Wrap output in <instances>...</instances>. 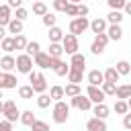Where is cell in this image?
Wrapping results in <instances>:
<instances>
[{"mask_svg": "<svg viewBox=\"0 0 131 131\" xmlns=\"http://www.w3.org/2000/svg\"><path fill=\"white\" fill-rule=\"evenodd\" d=\"M51 113H53V121H55L57 125H63V123L68 121V117H70V106H68L63 100H55Z\"/></svg>", "mask_w": 131, "mask_h": 131, "instance_id": "6da1fadb", "label": "cell"}, {"mask_svg": "<svg viewBox=\"0 0 131 131\" xmlns=\"http://www.w3.org/2000/svg\"><path fill=\"white\" fill-rule=\"evenodd\" d=\"M86 29H90V20L86 18V16H74L72 20H70V33L72 35H82Z\"/></svg>", "mask_w": 131, "mask_h": 131, "instance_id": "7a4b0ae2", "label": "cell"}, {"mask_svg": "<svg viewBox=\"0 0 131 131\" xmlns=\"http://www.w3.org/2000/svg\"><path fill=\"white\" fill-rule=\"evenodd\" d=\"M29 82H31V86H33V90L37 94H41V92L47 90V80H45V76L41 72H31L29 74Z\"/></svg>", "mask_w": 131, "mask_h": 131, "instance_id": "3957f363", "label": "cell"}, {"mask_svg": "<svg viewBox=\"0 0 131 131\" xmlns=\"http://www.w3.org/2000/svg\"><path fill=\"white\" fill-rule=\"evenodd\" d=\"M108 41H111V39H108L106 33H98V35H94V41H92V45H90V51H92L94 55H100V53L104 51V47H106Z\"/></svg>", "mask_w": 131, "mask_h": 131, "instance_id": "277c9868", "label": "cell"}, {"mask_svg": "<svg viewBox=\"0 0 131 131\" xmlns=\"http://www.w3.org/2000/svg\"><path fill=\"white\" fill-rule=\"evenodd\" d=\"M61 45H63V51H66L68 55H74V53H78V49H80V45H78V37H76V35H72V33L63 35Z\"/></svg>", "mask_w": 131, "mask_h": 131, "instance_id": "5b68a950", "label": "cell"}, {"mask_svg": "<svg viewBox=\"0 0 131 131\" xmlns=\"http://www.w3.org/2000/svg\"><path fill=\"white\" fill-rule=\"evenodd\" d=\"M33 57L29 55V53H23V55H18L16 57V72H20V74H31L33 72Z\"/></svg>", "mask_w": 131, "mask_h": 131, "instance_id": "8992f818", "label": "cell"}, {"mask_svg": "<svg viewBox=\"0 0 131 131\" xmlns=\"http://www.w3.org/2000/svg\"><path fill=\"white\" fill-rule=\"evenodd\" d=\"M4 119H8L10 123H14L16 119H20V111L14 104V100H4V111H2Z\"/></svg>", "mask_w": 131, "mask_h": 131, "instance_id": "52a82bcc", "label": "cell"}, {"mask_svg": "<svg viewBox=\"0 0 131 131\" xmlns=\"http://www.w3.org/2000/svg\"><path fill=\"white\" fill-rule=\"evenodd\" d=\"M86 96L92 100V104L104 102V98H106V94L102 92V88H100V86H92V84H88V88H86Z\"/></svg>", "mask_w": 131, "mask_h": 131, "instance_id": "ba28073f", "label": "cell"}, {"mask_svg": "<svg viewBox=\"0 0 131 131\" xmlns=\"http://www.w3.org/2000/svg\"><path fill=\"white\" fill-rule=\"evenodd\" d=\"M72 106H76L78 111H90L92 108V100L88 96H84V94H78V96L72 98Z\"/></svg>", "mask_w": 131, "mask_h": 131, "instance_id": "9c48e42d", "label": "cell"}, {"mask_svg": "<svg viewBox=\"0 0 131 131\" xmlns=\"http://www.w3.org/2000/svg\"><path fill=\"white\" fill-rule=\"evenodd\" d=\"M16 76L10 74V72H0V88L6 90V88H16Z\"/></svg>", "mask_w": 131, "mask_h": 131, "instance_id": "30bf717a", "label": "cell"}, {"mask_svg": "<svg viewBox=\"0 0 131 131\" xmlns=\"http://www.w3.org/2000/svg\"><path fill=\"white\" fill-rule=\"evenodd\" d=\"M33 61H35V66H39L41 70H47V68H49V63H51V55H49V53H45V51H39V53L33 57Z\"/></svg>", "mask_w": 131, "mask_h": 131, "instance_id": "8fae6325", "label": "cell"}, {"mask_svg": "<svg viewBox=\"0 0 131 131\" xmlns=\"http://www.w3.org/2000/svg\"><path fill=\"white\" fill-rule=\"evenodd\" d=\"M70 68L72 70H82L84 72V68H86V57L78 51V53H74L72 57H70Z\"/></svg>", "mask_w": 131, "mask_h": 131, "instance_id": "7c38bea8", "label": "cell"}, {"mask_svg": "<svg viewBox=\"0 0 131 131\" xmlns=\"http://www.w3.org/2000/svg\"><path fill=\"white\" fill-rule=\"evenodd\" d=\"M86 129H88V131H106V123H104V119L92 117V119H88Z\"/></svg>", "mask_w": 131, "mask_h": 131, "instance_id": "4fadbf2b", "label": "cell"}, {"mask_svg": "<svg viewBox=\"0 0 131 131\" xmlns=\"http://www.w3.org/2000/svg\"><path fill=\"white\" fill-rule=\"evenodd\" d=\"M102 82H104V72H100V70H90L88 72V84L102 86Z\"/></svg>", "mask_w": 131, "mask_h": 131, "instance_id": "5bb4252c", "label": "cell"}, {"mask_svg": "<svg viewBox=\"0 0 131 131\" xmlns=\"http://www.w3.org/2000/svg\"><path fill=\"white\" fill-rule=\"evenodd\" d=\"M106 35H108L111 41H121V39H123V29H121V25H108V27H106Z\"/></svg>", "mask_w": 131, "mask_h": 131, "instance_id": "9a60e30c", "label": "cell"}, {"mask_svg": "<svg viewBox=\"0 0 131 131\" xmlns=\"http://www.w3.org/2000/svg\"><path fill=\"white\" fill-rule=\"evenodd\" d=\"M106 20L104 18H94V20H90V31L94 33V35H98V33H106Z\"/></svg>", "mask_w": 131, "mask_h": 131, "instance_id": "2e32d148", "label": "cell"}, {"mask_svg": "<svg viewBox=\"0 0 131 131\" xmlns=\"http://www.w3.org/2000/svg\"><path fill=\"white\" fill-rule=\"evenodd\" d=\"M0 68H2L4 72H10V70H14V68H16V57H12L10 53H6V55L0 59Z\"/></svg>", "mask_w": 131, "mask_h": 131, "instance_id": "e0dca14e", "label": "cell"}, {"mask_svg": "<svg viewBox=\"0 0 131 131\" xmlns=\"http://www.w3.org/2000/svg\"><path fill=\"white\" fill-rule=\"evenodd\" d=\"M23 27H25V25H23V20H18V18H14V16H12V20L6 25V31H8V33H12V35H20V33H23Z\"/></svg>", "mask_w": 131, "mask_h": 131, "instance_id": "ac0fdd59", "label": "cell"}, {"mask_svg": "<svg viewBox=\"0 0 131 131\" xmlns=\"http://www.w3.org/2000/svg\"><path fill=\"white\" fill-rule=\"evenodd\" d=\"M92 113H94V117H98V119H106L108 113H111V108H108L104 102H98V104L92 106Z\"/></svg>", "mask_w": 131, "mask_h": 131, "instance_id": "d6986e66", "label": "cell"}, {"mask_svg": "<svg viewBox=\"0 0 131 131\" xmlns=\"http://www.w3.org/2000/svg\"><path fill=\"white\" fill-rule=\"evenodd\" d=\"M10 20H12V16H10V6H8V4H0V25L6 27Z\"/></svg>", "mask_w": 131, "mask_h": 131, "instance_id": "ffe728a7", "label": "cell"}, {"mask_svg": "<svg viewBox=\"0 0 131 131\" xmlns=\"http://www.w3.org/2000/svg\"><path fill=\"white\" fill-rule=\"evenodd\" d=\"M115 96H117V98H121V100H127V98L131 96V84H121V86H117Z\"/></svg>", "mask_w": 131, "mask_h": 131, "instance_id": "44dd1931", "label": "cell"}, {"mask_svg": "<svg viewBox=\"0 0 131 131\" xmlns=\"http://www.w3.org/2000/svg\"><path fill=\"white\" fill-rule=\"evenodd\" d=\"M121 20H123V12L121 10H111L106 14V23L108 25H121Z\"/></svg>", "mask_w": 131, "mask_h": 131, "instance_id": "7402d4cb", "label": "cell"}, {"mask_svg": "<svg viewBox=\"0 0 131 131\" xmlns=\"http://www.w3.org/2000/svg\"><path fill=\"white\" fill-rule=\"evenodd\" d=\"M61 39H63V31L59 27H51L49 29V41L51 43H61Z\"/></svg>", "mask_w": 131, "mask_h": 131, "instance_id": "603a6c76", "label": "cell"}, {"mask_svg": "<svg viewBox=\"0 0 131 131\" xmlns=\"http://www.w3.org/2000/svg\"><path fill=\"white\" fill-rule=\"evenodd\" d=\"M115 68H117V72H119L121 76H127V74H131V63H129L127 59H119V61L115 63Z\"/></svg>", "mask_w": 131, "mask_h": 131, "instance_id": "cb8c5ba5", "label": "cell"}, {"mask_svg": "<svg viewBox=\"0 0 131 131\" xmlns=\"http://www.w3.org/2000/svg\"><path fill=\"white\" fill-rule=\"evenodd\" d=\"M119 78H121V74L117 72V68H106L104 70V82H119Z\"/></svg>", "mask_w": 131, "mask_h": 131, "instance_id": "d4e9b609", "label": "cell"}, {"mask_svg": "<svg viewBox=\"0 0 131 131\" xmlns=\"http://www.w3.org/2000/svg\"><path fill=\"white\" fill-rule=\"evenodd\" d=\"M0 45H2V51H6V53H12V51L16 49V45H14V37H4V39L0 41Z\"/></svg>", "mask_w": 131, "mask_h": 131, "instance_id": "484cf974", "label": "cell"}, {"mask_svg": "<svg viewBox=\"0 0 131 131\" xmlns=\"http://www.w3.org/2000/svg\"><path fill=\"white\" fill-rule=\"evenodd\" d=\"M82 78H84V72H82V70H72V68H70V72H68V80H70L72 84H80Z\"/></svg>", "mask_w": 131, "mask_h": 131, "instance_id": "4316f807", "label": "cell"}, {"mask_svg": "<svg viewBox=\"0 0 131 131\" xmlns=\"http://www.w3.org/2000/svg\"><path fill=\"white\" fill-rule=\"evenodd\" d=\"M49 96L53 98V102H55V100H61V98H66V90H63L61 86H51V88H49Z\"/></svg>", "mask_w": 131, "mask_h": 131, "instance_id": "83f0119b", "label": "cell"}, {"mask_svg": "<svg viewBox=\"0 0 131 131\" xmlns=\"http://www.w3.org/2000/svg\"><path fill=\"white\" fill-rule=\"evenodd\" d=\"M63 90H66V96H70V98H74V96L82 94V88H80V84H72V82H70V84L63 88Z\"/></svg>", "mask_w": 131, "mask_h": 131, "instance_id": "f1b7e54d", "label": "cell"}, {"mask_svg": "<svg viewBox=\"0 0 131 131\" xmlns=\"http://www.w3.org/2000/svg\"><path fill=\"white\" fill-rule=\"evenodd\" d=\"M33 94H35V90H33V86H31V84H29V86H18V96H20V98L31 100V98H33Z\"/></svg>", "mask_w": 131, "mask_h": 131, "instance_id": "f546056e", "label": "cell"}, {"mask_svg": "<svg viewBox=\"0 0 131 131\" xmlns=\"http://www.w3.org/2000/svg\"><path fill=\"white\" fill-rule=\"evenodd\" d=\"M51 102H53V98H51L49 94H45V92H41V94L37 96V106H39V108H47Z\"/></svg>", "mask_w": 131, "mask_h": 131, "instance_id": "4dcf8cb0", "label": "cell"}, {"mask_svg": "<svg viewBox=\"0 0 131 131\" xmlns=\"http://www.w3.org/2000/svg\"><path fill=\"white\" fill-rule=\"evenodd\" d=\"M51 57H61L63 53V45L61 43H49V51H47Z\"/></svg>", "mask_w": 131, "mask_h": 131, "instance_id": "1f68e13d", "label": "cell"}, {"mask_svg": "<svg viewBox=\"0 0 131 131\" xmlns=\"http://www.w3.org/2000/svg\"><path fill=\"white\" fill-rule=\"evenodd\" d=\"M20 123L27 125V127H31V125L35 123V115H33V111H23V113H20Z\"/></svg>", "mask_w": 131, "mask_h": 131, "instance_id": "d6a6232c", "label": "cell"}, {"mask_svg": "<svg viewBox=\"0 0 131 131\" xmlns=\"http://www.w3.org/2000/svg\"><path fill=\"white\" fill-rule=\"evenodd\" d=\"M41 20H43V25H45L47 29H51V27H55V23H57V16H55L53 12H47V14H43V16H41Z\"/></svg>", "mask_w": 131, "mask_h": 131, "instance_id": "836d02e7", "label": "cell"}, {"mask_svg": "<svg viewBox=\"0 0 131 131\" xmlns=\"http://www.w3.org/2000/svg\"><path fill=\"white\" fill-rule=\"evenodd\" d=\"M115 113H117V115H127V113H129L127 100H121V98H119V100L115 102Z\"/></svg>", "mask_w": 131, "mask_h": 131, "instance_id": "e575fe53", "label": "cell"}, {"mask_svg": "<svg viewBox=\"0 0 131 131\" xmlns=\"http://www.w3.org/2000/svg\"><path fill=\"white\" fill-rule=\"evenodd\" d=\"M49 10H47V6H45V2H35L33 4V14H37V16H43V14H47Z\"/></svg>", "mask_w": 131, "mask_h": 131, "instance_id": "d590c367", "label": "cell"}, {"mask_svg": "<svg viewBox=\"0 0 131 131\" xmlns=\"http://www.w3.org/2000/svg\"><path fill=\"white\" fill-rule=\"evenodd\" d=\"M31 57H35L39 51H41V45H39V41H29V45H27V49H25Z\"/></svg>", "mask_w": 131, "mask_h": 131, "instance_id": "8d00e7d4", "label": "cell"}, {"mask_svg": "<svg viewBox=\"0 0 131 131\" xmlns=\"http://www.w3.org/2000/svg\"><path fill=\"white\" fill-rule=\"evenodd\" d=\"M102 92L106 94V96H115V92H117V84H113V82H102Z\"/></svg>", "mask_w": 131, "mask_h": 131, "instance_id": "74e56055", "label": "cell"}, {"mask_svg": "<svg viewBox=\"0 0 131 131\" xmlns=\"http://www.w3.org/2000/svg\"><path fill=\"white\" fill-rule=\"evenodd\" d=\"M14 45H16V49H27L29 41H27V39H25V35L20 33V35H14Z\"/></svg>", "mask_w": 131, "mask_h": 131, "instance_id": "f35d334b", "label": "cell"}, {"mask_svg": "<svg viewBox=\"0 0 131 131\" xmlns=\"http://www.w3.org/2000/svg\"><path fill=\"white\" fill-rule=\"evenodd\" d=\"M106 4H108L111 10H121V8H125L127 0H106Z\"/></svg>", "mask_w": 131, "mask_h": 131, "instance_id": "ab89813d", "label": "cell"}, {"mask_svg": "<svg viewBox=\"0 0 131 131\" xmlns=\"http://www.w3.org/2000/svg\"><path fill=\"white\" fill-rule=\"evenodd\" d=\"M31 129H33V131H49V125H47L45 121H39V119H35V123L31 125Z\"/></svg>", "mask_w": 131, "mask_h": 131, "instance_id": "60d3db41", "label": "cell"}, {"mask_svg": "<svg viewBox=\"0 0 131 131\" xmlns=\"http://www.w3.org/2000/svg\"><path fill=\"white\" fill-rule=\"evenodd\" d=\"M57 76H68V72H70V63H66V61H61L55 70H53Z\"/></svg>", "mask_w": 131, "mask_h": 131, "instance_id": "b9f144b4", "label": "cell"}, {"mask_svg": "<svg viewBox=\"0 0 131 131\" xmlns=\"http://www.w3.org/2000/svg\"><path fill=\"white\" fill-rule=\"evenodd\" d=\"M68 0H53V8L57 10V12H66V8H68Z\"/></svg>", "mask_w": 131, "mask_h": 131, "instance_id": "7bdbcfd3", "label": "cell"}, {"mask_svg": "<svg viewBox=\"0 0 131 131\" xmlns=\"http://www.w3.org/2000/svg\"><path fill=\"white\" fill-rule=\"evenodd\" d=\"M66 14L68 16H78V4H68V8H66Z\"/></svg>", "mask_w": 131, "mask_h": 131, "instance_id": "ee69618b", "label": "cell"}, {"mask_svg": "<svg viewBox=\"0 0 131 131\" xmlns=\"http://www.w3.org/2000/svg\"><path fill=\"white\" fill-rule=\"evenodd\" d=\"M27 16H29V10H27V8H23V6H20V8H16V14H14V18H18V20H25Z\"/></svg>", "mask_w": 131, "mask_h": 131, "instance_id": "f6af8a7d", "label": "cell"}, {"mask_svg": "<svg viewBox=\"0 0 131 131\" xmlns=\"http://www.w3.org/2000/svg\"><path fill=\"white\" fill-rule=\"evenodd\" d=\"M0 131H12V123H10L8 119L0 121Z\"/></svg>", "mask_w": 131, "mask_h": 131, "instance_id": "bcb514c9", "label": "cell"}, {"mask_svg": "<svg viewBox=\"0 0 131 131\" xmlns=\"http://www.w3.org/2000/svg\"><path fill=\"white\" fill-rule=\"evenodd\" d=\"M88 12H90V8L86 4H78V16H86Z\"/></svg>", "mask_w": 131, "mask_h": 131, "instance_id": "7dc6e473", "label": "cell"}, {"mask_svg": "<svg viewBox=\"0 0 131 131\" xmlns=\"http://www.w3.org/2000/svg\"><path fill=\"white\" fill-rule=\"evenodd\" d=\"M123 127L131 131V113H127V115H123Z\"/></svg>", "mask_w": 131, "mask_h": 131, "instance_id": "c3c4849f", "label": "cell"}, {"mask_svg": "<svg viewBox=\"0 0 131 131\" xmlns=\"http://www.w3.org/2000/svg\"><path fill=\"white\" fill-rule=\"evenodd\" d=\"M6 4H8L10 8H20V6H23V0H8Z\"/></svg>", "mask_w": 131, "mask_h": 131, "instance_id": "681fc988", "label": "cell"}, {"mask_svg": "<svg viewBox=\"0 0 131 131\" xmlns=\"http://www.w3.org/2000/svg\"><path fill=\"white\" fill-rule=\"evenodd\" d=\"M59 63H61V57H51V63H49V68H51V70H55Z\"/></svg>", "mask_w": 131, "mask_h": 131, "instance_id": "f907efd6", "label": "cell"}, {"mask_svg": "<svg viewBox=\"0 0 131 131\" xmlns=\"http://www.w3.org/2000/svg\"><path fill=\"white\" fill-rule=\"evenodd\" d=\"M123 10H125V14H129V16H131V2H127V4H125V8H123Z\"/></svg>", "mask_w": 131, "mask_h": 131, "instance_id": "816d5d0a", "label": "cell"}, {"mask_svg": "<svg viewBox=\"0 0 131 131\" xmlns=\"http://www.w3.org/2000/svg\"><path fill=\"white\" fill-rule=\"evenodd\" d=\"M4 37H6V31H4V27H2V25H0V41H2V39H4Z\"/></svg>", "mask_w": 131, "mask_h": 131, "instance_id": "f5cc1de1", "label": "cell"}, {"mask_svg": "<svg viewBox=\"0 0 131 131\" xmlns=\"http://www.w3.org/2000/svg\"><path fill=\"white\" fill-rule=\"evenodd\" d=\"M68 2H72V4H82V0H68Z\"/></svg>", "mask_w": 131, "mask_h": 131, "instance_id": "db71d44e", "label": "cell"}, {"mask_svg": "<svg viewBox=\"0 0 131 131\" xmlns=\"http://www.w3.org/2000/svg\"><path fill=\"white\" fill-rule=\"evenodd\" d=\"M2 111H4V102L0 100V115H2Z\"/></svg>", "mask_w": 131, "mask_h": 131, "instance_id": "11a10c76", "label": "cell"}, {"mask_svg": "<svg viewBox=\"0 0 131 131\" xmlns=\"http://www.w3.org/2000/svg\"><path fill=\"white\" fill-rule=\"evenodd\" d=\"M127 104H129V111H131V96L127 98Z\"/></svg>", "mask_w": 131, "mask_h": 131, "instance_id": "9f6ffc18", "label": "cell"}, {"mask_svg": "<svg viewBox=\"0 0 131 131\" xmlns=\"http://www.w3.org/2000/svg\"><path fill=\"white\" fill-rule=\"evenodd\" d=\"M2 98H4V96H2V88H0V100H2Z\"/></svg>", "mask_w": 131, "mask_h": 131, "instance_id": "6f0895ef", "label": "cell"}, {"mask_svg": "<svg viewBox=\"0 0 131 131\" xmlns=\"http://www.w3.org/2000/svg\"><path fill=\"white\" fill-rule=\"evenodd\" d=\"M39 2H45V0H39Z\"/></svg>", "mask_w": 131, "mask_h": 131, "instance_id": "680465c9", "label": "cell"}]
</instances>
